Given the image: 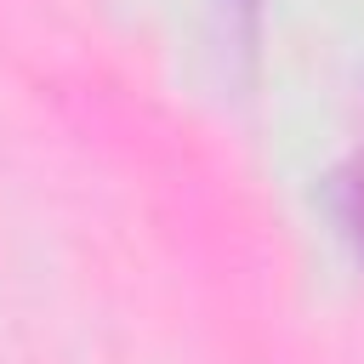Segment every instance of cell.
Here are the masks:
<instances>
[{
	"label": "cell",
	"mask_w": 364,
	"mask_h": 364,
	"mask_svg": "<svg viewBox=\"0 0 364 364\" xmlns=\"http://www.w3.org/2000/svg\"><path fill=\"white\" fill-rule=\"evenodd\" d=\"M330 199H336V216H341L347 239H353V245H358V256H364V171H358V165L336 171V188H330Z\"/></svg>",
	"instance_id": "cell-1"
}]
</instances>
